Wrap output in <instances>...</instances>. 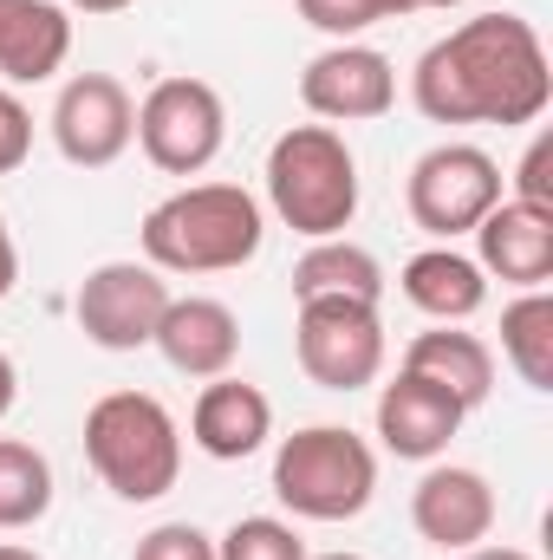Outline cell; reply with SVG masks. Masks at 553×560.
I'll use <instances>...</instances> for the list:
<instances>
[{
  "label": "cell",
  "instance_id": "cell-26",
  "mask_svg": "<svg viewBox=\"0 0 553 560\" xmlns=\"http://www.w3.org/2000/svg\"><path fill=\"white\" fill-rule=\"evenodd\" d=\"M299 20H306L313 33H326L332 46H339V39H358L365 26H378L372 0H299Z\"/></svg>",
  "mask_w": 553,
  "mask_h": 560
},
{
  "label": "cell",
  "instance_id": "cell-9",
  "mask_svg": "<svg viewBox=\"0 0 553 560\" xmlns=\"http://www.w3.org/2000/svg\"><path fill=\"white\" fill-rule=\"evenodd\" d=\"M169 300V275H156L150 261H98L72 293V319L98 352H143Z\"/></svg>",
  "mask_w": 553,
  "mask_h": 560
},
{
  "label": "cell",
  "instance_id": "cell-24",
  "mask_svg": "<svg viewBox=\"0 0 553 560\" xmlns=\"http://www.w3.org/2000/svg\"><path fill=\"white\" fill-rule=\"evenodd\" d=\"M508 196H515V202H528V209H548V215H553V131H541V138L521 150Z\"/></svg>",
  "mask_w": 553,
  "mask_h": 560
},
{
  "label": "cell",
  "instance_id": "cell-7",
  "mask_svg": "<svg viewBox=\"0 0 553 560\" xmlns=\"http://www.w3.org/2000/svg\"><path fill=\"white\" fill-rule=\"evenodd\" d=\"M228 143V105L209 79H156L138 98V150L163 176H202Z\"/></svg>",
  "mask_w": 553,
  "mask_h": 560
},
{
  "label": "cell",
  "instance_id": "cell-22",
  "mask_svg": "<svg viewBox=\"0 0 553 560\" xmlns=\"http://www.w3.org/2000/svg\"><path fill=\"white\" fill-rule=\"evenodd\" d=\"M46 509H52V463H46V450H33L20 436H0V535L46 522Z\"/></svg>",
  "mask_w": 553,
  "mask_h": 560
},
{
  "label": "cell",
  "instance_id": "cell-3",
  "mask_svg": "<svg viewBox=\"0 0 553 560\" xmlns=\"http://www.w3.org/2000/svg\"><path fill=\"white\" fill-rule=\"evenodd\" d=\"M85 463L118 502H163L183 476V423L150 392H105L85 411Z\"/></svg>",
  "mask_w": 553,
  "mask_h": 560
},
{
  "label": "cell",
  "instance_id": "cell-18",
  "mask_svg": "<svg viewBox=\"0 0 553 560\" xmlns=\"http://www.w3.org/2000/svg\"><path fill=\"white\" fill-rule=\"evenodd\" d=\"M72 59V13L59 0H13L0 26V79L13 85H46Z\"/></svg>",
  "mask_w": 553,
  "mask_h": 560
},
{
  "label": "cell",
  "instance_id": "cell-10",
  "mask_svg": "<svg viewBox=\"0 0 553 560\" xmlns=\"http://www.w3.org/2000/svg\"><path fill=\"white\" fill-rule=\"evenodd\" d=\"M52 143L72 170H111L138 143V98L111 72H72L52 98Z\"/></svg>",
  "mask_w": 553,
  "mask_h": 560
},
{
  "label": "cell",
  "instance_id": "cell-5",
  "mask_svg": "<svg viewBox=\"0 0 553 560\" xmlns=\"http://www.w3.org/2000/svg\"><path fill=\"white\" fill-rule=\"evenodd\" d=\"M268 202L306 242L345 235L352 215H358V156H352V143L332 125L280 131L274 150H268Z\"/></svg>",
  "mask_w": 553,
  "mask_h": 560
},
{
  "label": "cell",
  "instance_id": "cell-12",
  "mask_svg": "<svg viewBox=\"0 0 553 560\" xmlns=\"http://www.w3.org/2000/svg\"><path fill=\"white\" fill-rule=\"evenodd\" d=\"M495 515H502L495 482H489L482 469H469V463H443V456H436L411 489V528L430 548H443V555L482 548V541L495 535Z\"/></svg>",
  "mask_w": 553,
  "mask_h": 560
},
{
  "label": "cell",
  "instance_id": "cell-21",
  "mask_svg": "<svg viewBox=\"0 0 553 560\" xmlns=\"http://www.w3.org/2000/svg\"><path fill=\"white\" fill-rule=\"evenodd\" d=\"M502 359L528 392H553V293L528 287L502 306Z\"/></svg>",
  "mask_w": 553,
  "mask_h": 560
},
{
  "label": "cell",
  "instance_id": "cell-29",
  "mask_svg": "<svg viewBox=\"0 0 553 560\" xmlns=\"http://www.w3.org/2000/svg\"><path fill=\"white\" fill-rule=\"evenodd\" d=\"M13 405H20V372H13V359L0 352V423L13 418Z\"/></svg>",
  "mask_w": 553,
  "mask_h": 560
},
{
  "label": "cell",
  "instance_id": "cell-15",
  "mask_svg": "<svg viewBox=\"0 0 553 560\" xmlns=\"http://www.w3.org/2000/svg\"><path fill=\"white\" fill-rule=\"evenodd\" d=\"M475 268L495 275L502 287H548L553 280V215L528 209L515 196H502L482 222H475Z\"/></svg>",
  "mask_w": 553,
  "mask_h": 560
},
{
  "label": "cell",
  "instance_id": "cell-28",
  "mask_svg": "<svg viewBox=\"0 0 553 560\" xmlns=\"http://www.w3.org/2000/svg\"><path fill=\"white\" fill-rule=\"evenodd\" d=\"M20 287V242H13V229H7V215H0V300Z\"/></svg>",
  "mask_w": 553,
  "mask_h": 560
},
{
  "label": "cell",
  "instance_id": "cell-17",
  "mask_svg": "<svg viewBox=\"0 0 553 560\" xmlns=\"http://www.w3.org/2000/svg\"><path fill=\"white\" fill-rule=\"evenodd\" d=\"M398 287H404V300H411L416 313L436 319V326H462V319H475L489 306V275L475 268V255H456L449 242L411 255Z\"/></svg>",
  "mask_w": 553,
  "mask_h": 560
},
{
  "label": "cell",
  "instance_id": "cell-20",
  "mask_svg": "<svg viewBox=\"0 0 553 560\" xmlns=\"http://www.w3.org/2000/svg\"><path fill=\"white\" fill-rule=\"evenodd\" d=\"M293 300H385V268L372 248L345 242V235H326L313 242L299 261H293Z\"/></svg>",
  "mask_w": 553,
  "mask_h": 560
},
{
  "label": "cell",
  "instance_id": "cell-1",
  "mask_svg": "<svg viewBox=\"0 0 553 560\" xmlns=\"http://www.w3.org/2000/svg\"><path fill=\"white\" fill-rule=\"evenodd\" d=\"M553 66L521 13H475L411 66V105L430 125H541Z\"/></svg>",
  "mask_w": 553,
  "mask_h": 560
},
{
  "label": "cell",
  "instance_id": "cell-11",
  "mask_svg": "<svg viewBox=\"0 0 553 560\" xmlns=\"http://www.w3.org/2000/svg\"><path fill=\"white\" fill-rule=\"evenodd\" d=\"M299 105L326 125H372L398 105V72L378 46H358V39H339L326 52L306 59L299 72Z\"/></svg>",
  "mask_w": 553,
  "mask_h": 560
},
{
  "label": "cell",
  "instance_id": "cell-25",
  "mask_svg": "<svg viewBox=\"0 0 553 560\" xmlns=\"http://www.w3.org/2000/svg\"><path fill=\"white\" fill-rule=\"evenodd\" d=\"M131 560H215V535H202L196 522H163L131 548Z\"/></svg>",
  "mask_w": 553,
  "mask_h": 560
},
{
  "label": "cell",
  "instance_id": "cell-32",
  "mask_svg": "<svg viewBox=\"0 0 553 560\" xmlns=\"http://www.w3.org/2000/svg\"><path fill=\"white\" fill-rule=\"evenodd\" d=\"M416 7H423V0H372L378 20H404V13H416Z\"/></svg>",
  "mask_w": 553,
  "mask_h": 560
},
{
  "label": "cell",
  "instance_id": "cell-2",
  "mask_svg": "<svg viewBox=\"0 0 553 560\" xmlns=\"http://www.w3.org/2000/svg\"><path fill=\"white\" fill-rule=\"evenodd\" d=\"M156 275H235L261 255L268 215L242 183H183L138 229Z\"/></svg>",
  "mask_w": 553,
  "mask_h": 560
},
{
  "label": "cell",
  "instance_id": "cell-31",
  "mask_svg": "<svg viewBox=\"0 0 553 560\" xmlns=\"http://www.w3.org/2000/svg\"><path fill=\"white\" fill-rule=\"evenodd\" d=\"M456 560H534L528 548H462Z\"/></svg>",
  "mask_w": 553,
  "mask_h": 560
},
{
  "label": "cell",
  "instance_id": "cell-30",
  "mask_svg": "<svg viewBox=\"0 0 553 560\" xmlns=\"http://www.w3.org/2000/svg\"><path fill=\"white\" fill-rule=\"evenodd\" d=\"M125 7H138V0H66V13H92V20H105V13H125Z\"/></svg>",
  "mask_w": 553,
  "mask_h": 560
},
{
  "label": "cell",
  "instance_id": "cell-34",
  "mask_svg": "<svg viewBox=\"0 0 553 560\" xmlns=\"http://www.w3.org/2000/svg\"><path fill=\"white\" fill-rule=\"evenodd\" d=\"M306 560H365V555H306Z\"/></svg>",
  "mask_w": 553,
  "mask_h": 560
},
{
  "label": "cell",
  "instance_id": "cell-13",
  "mask_svg": "<svg viewBox=\"0 0 553 560\" xmlns=\"http://www.w3.org/2000/svg\"><path fill=\"white\" fill-rule=\"evenodd\" d=\"M156 352H163V365L169 372H183V378H222V372H235V359H242V319H235V306L228 300H215V293H183V300H169L163 306V319H156V339H150Z\"/></svg>",
  "mask_w": 553,
  "mask_h": 560
},
{
  "label": "cell",
  "instance_id": "cell-19",
  "mask_svg": "<svg viewBox=\"0 0 553 560\" xmlns=\"http://www.w3.org/2000/svg\"><path fill=\"white\" fill-rule=\"evenodd\" d=\"M404 372L443 385L462 411L489 405V392H495V352H489V339H475V332H462V326H430V332H416L411 346H404Z\"/></svg>",
  "mask_w": 553,
  "mask_h": 560
},
{
  "label": "cell",
  "instance_id": "cell-4",
  "mask_svg": "<svg viewBox=\"0 0 553 560\" xmlns=\"http://www.w3.org/2000/svg\"><path fill=\"white\" fill-rule=\"evenodd\" d=\"M274 495L293 522H358L378 495V450L345 423H306L280 436Z\"/></svg>",
  "mask_w": 553,
  "mask_h": 560
},
{
  "label": "cell",
  "instance_id": "cell-6",
  "mask_svg": "<svg viewBox=\"0 0 553 560\" xmlns=\"http://www.w3.org/2000/svg\"><path fill=\"white\" fill-rule=\"evenodd\" d=\"M508 196V176L502 163L482 150V143H436L423 150L404 176V209L423 235L436 242H456V235H475V222Z\"/></svg>",
  "mask_w": 553,
  "mask_h": 560
},
{
  "label": "cell",
  "instance_id": "cell-35",
  "mask_svg": "<svg viewBox=\"0 0 553 560\" xmlns=\"http://www.w3.org/2000/svg\"><path fill=\"white\" fill-rule=\"evenodd\" d=\"M7 13H13V0H0V26H7Z\"/></svg>",
  "mask_w": 553,
  "mask_h": 560
},
{
  "label": "cell",
  "instance_id": "cell-16",
  "mask_svg": "<svg viewBox=\"0 0 553 560\" xmlns=\"http://www.w3.org/2000/svg\"><path fill=\"white\" fill-rule=\"evenodd\" d=\"M268 436H274V405H268L261 385H248V378H235V372H222V378L202 385V398H196V411H189V443H196L202 456H215V463H248Z\"/></svg>",
  "mask_w": 553,
  "mask_h": 560
},
{
  "label": "cell",
  "instance_id": "cell-27",
  "mask_svg": "<svg viewBox=\"0 0 553 560\" xmlns=\"http://www.w3.org/2000/svg\"><path fill=\"white\" fill-rule=\"evenodd\" d=\"M26 150H33V112L0 85V176H13L26 163Z\"/></svg>",
  "mask_w": 553,
  "mask_h": 560
},
{
  "label": "cell",
  "instance_id": "cell-33",
  "mask_svg": "<svg viewBox=\"0 0 553 560\" xmlns=\"http://www.w3.org/2000/svg\"><path fill=\"white\" fill-rule=\"evenodd\" d=\"M0 560H46V555H33V548H20V541H0Z\"/></svg>",
  "mask_w": 553,
  "mask_h": 560
},
{
  "label": "cell",
  "instance_id": "cell-8",
  "mask_svg": "<svg viewBox=\"0 0 553 560\" xmlns=\"http://www.w3.org/2000/svg\"><path fill=\"white\" fill-rule=\"evenodd\" d=\"M293 352L319 392H365L385 372V319L372 300H299Z\"/></svg>",
  "mask_w": 553,
  "mask_h": 560
},
{
  "label": "cell",
  "instance_id": "cell-14",
  "mask_svg": "<svg viewBox=\"0 0 553 560\" xmlns=\"http://www.w3.org/2000/svg\"><path fill=\"white\" fill-rule=\"evenodd\" d=\"M462 418H469V411H462L443 385H430V378H416V372H398V378L378 392V443H385L391 456H404V463H436V456L456 443Z\"/></svg>",
  "mask_w": 553,
  "mask_h": 560
},
{
  "label": "cell",
  "instance_id": "cell-23",
  "mask_svg": "<svg viewBox=\"0 0 553 560\" xmlns=\"http://www.w3.org/2000/svg\"><path fill=\"white\" fill-rule=\"evenodd\" d=\"M215 560H306V541L293 522L280 515H242L222 541H215Z\"/></svg>",
  "mask_w": 553,
  "mask_h": 560
}]
</instances>
